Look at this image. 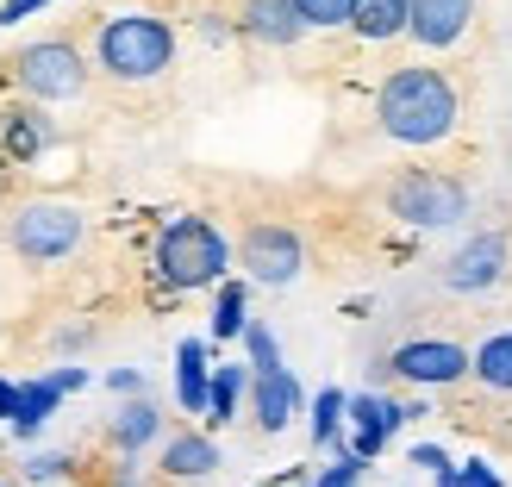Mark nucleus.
<instances>
[{
    "label": "nucleus",
    "mask_w": 512,
    "mask_h": 487,
    "mask_svg": "<svg viewBox=\"0 0 512 487\" xmlns=\"http://www.w3.org/2000/svg\"><path fill=\"white\" fill-rule=\"evenodd\" d=\"M375 125L394 144H444L456 132V88L444 69H394L375 94Z\"/></svg>",
    "instance_id": "obj_1"
},
{
    "label": "nucleus",
    "mask_w": 512,
    "mask_h": 487,
    "mask_svg": "<svg viewBox=\"0 0 512 487\" xmlns=\"http://www.w3.org/2000/svg\"><path fill=\"white\" fill-rule=\"evenodd\" d=\"M94 63L113 82H157L175 63V25L157 13H113L94 25Z\"/></svg>",
    "instance_id": "obj_2"
},
{
    "label": "nucleus",
    "mask_w": 512,
    "mask_h": 487,
    "mask_svg": "<svg viewBox=\"0 0 512 487\" xmlns=\"http://www.w3.org/2000/svg\"><path fill=\"white\" fill-rule=\"evenodd\" d=\"M225 269H232V244L213 219H169L157 238V281L169 294L188 288H219Z\"/></svg>",
    "instance_id": "obj_3"
},
{
    "label": "nucleus",
    "mask_w": 512,
    "mask_h": 487,
    "mask_svg": "<svg viewBox=\"0 0 512 487\" xmlns=\"http://www.w3.org/2000/svg\"><path fill=\"white\" fill-rule=\"evenodd\" d=\"M381 207L400 225H419V232H444L469 213V188L444 169H400L388 188H381Z\"/></svg>",
    "instance_id": "obj_4"
},
{
    "label": "nucleus",
    "mask_w": 512,
    "mask_h": 487,
    "mask_svg": "<svg viewBox=\"0 0 512 487\" xmlns=\"http://www.w3.org/2000/svg\"><path fill=\"white\" fill-rule=\"evenodd\" d=\"M7 75L32 100H82L88 94V57L69 38H38L7 57Z\"/></svg>",
    "instance_id": "obj_5"
},
{
    "label": "nucleus",
    "mask_w": 512,
    "mask_h": 487,
    "mask_svg": "<svg viewBox=\"0 0 512 487\" xmlns=\"http://www.w3.org/2000/svg\"><path fill=\"white\" fill-rule=\"evenodd\" d=\"M82 238H88V219L63 200H25L7 219V244L25 263H63L69 250H82Z\"/></svg>",
    "instance_id": "obj_6"
},
{
    "label": "nucleus",
    "mask_w": 512,
    "mask_h": 487,
    "mask_svg": "<svg viewBox=\"0 0 512 487\" xmlns=\"http://www.w3.org/2000/svg\"><path fill=\"white\" fill-rule=\"evenodd\" d=\"M238 263H244L250 281H263V288H288V281L306 269V250L281 219H256L238 238Z\"/></svg>",
    "instance_id": "obj_7"
},
{
    "label": "nucleus",
    "mask_w": 512,
    "mask_h": 487,
    "mask_svg": "<svg viewBox=\"0 0 512 487\" xmlns=\"http://www.w3.org/2000/svg\"><path fill=\"white\" fill-rule=\"evenodd\" d=\"M506 269H512V244H506V232H481V238H469L463 250L444 263V288L450 294H494L500 281H506Z\"/></svg>",
    "instance_id": "obj_8"
},
{
    "label": "nucleus",
    "mask_w": 512,
    "mask_h": 487,
    "mask_svg": "<svg viewBox=\"0 0 512 487\" xmlns=\"http://www.w3.org/2000/svg\"><path fill=\"white\" fill-rule=\"evenodd\" d=\"M388 375L413 381V388H456L469 375V350L450 344V338H413L388 356Z\"/></svg>",
    "instance_id": "obj_9"
},
{
    "label": "nucleus",
    "mask_w": 512,
    "mask_h": 487,
    "mask_svg": "<svg viewBox=\"0 0 512 487\" xmlns=\"http://www.w3.org/2000/svg\"><path fill=\"white\" fill-rule=\"evenodd\" d=\"M406 419H413V413H406L400 400H388V394H350V456L375 463L381 444H388Z\"/></svg>",
    "instance_id": "obj_10"
},
{
    "label": "nucleus",
    "mask_w": 512,
    "mask_h": 487,
    "mask_svg": "<svg viewBox=\"0 0 512 487\" xmlns=\"http://www.w3.org/2000/svg\"><path fill=\"white\" fill-rule=\"evenodd\" d=\"M469 19H475V0H413V38L425 50H444L469 32Z\"/></svg>",
    "instance_id": "obj_11"
},
{
    "label": "nucleus",
    "mask_w": 512,
    "mask_h": 487,
    "mask_svg": "<svg viewBox=\"0 0 512 487\" xmlns=\"http://www.w3.org/2000/svg\"><path fill=\"white\" fill-rule=\"evenodd\" d=\"M250 406H256V425L269 431H288V419L300 413V381L288 369H275V375H250Z\"/></svg>",
    "instance_id": "obj_12"
},
{
    "label": "nucleus",
    "mask_w": 512,
    "mask_h": 487,
    "mask_svg": "<svg viewBox=\"0 0 512 487\" xmlns=\"http://www.w3.org/2000/svg\"><path fill=\"white\" fill-rule=\"evenodd\" d=\"M238 32L281 50V44H294L306 25H300V13H294V0H244V7H238Z\"/></svg>",
    "instance_id": "obj_13"
},
{
    "label": "nucleus",
    "mask_w": 512,
    "mask_h": 487,
    "mask_svg": "<svg viewBox=\"0 0 512 487\" xmlns=\"http://www.w3.org/2000/svg\"><path fill=\"white\" fill-rule=\"evenodd\" d=\"M175 400L194 419H207L213 406V369H207V344L200 338H182V350H175Z\"/></svg>",
    "instance_id": "obj_14"
},
{
    "label": "nucleus",
    "mask_w": 512,
    "mask_h": 487,
    "mask_svg": "<svg viewBox=\"0 0 512 487\" xmlns=\"http://www.w3.org/2000/svg\"><path fill=\"white\" fill-rule=\"evenodd\" d=\"M169 481H207L219 469V444L207 438V431H175V438L163 444V463H157Z\"/></svg>",
    "instance_id": "obj_15"
},
{
    "label": "nucleus",
    "mask_w": 512,
    "mask_h": 487,
    "mask_svg": "<svg viewBox=\"0 0 512 487\" xmlns=\"http://www.w3.org/2000/svg\"><path fill=\"white\" fill-rule=\"evenodd\" d=\"M356 38H369V44H388L400 32H413V0H356V25H350Z\"/></svg>",
    "instance_id": "obj_16"
},
{
    "label": "nucleus",
    "mask_w": 512,
    "mask_h": 487,
    "mask_svg": "<svg viewBox=\"0 0 512 487\" xmlns=\"http://www.w3.org/2000/svg\"><path fill=\"white\" fill-rule=\"evenodd\" d=\"M469 375L488 394H512V331H488V338L469 350Z\"/></svg>",
    "instance_id": "obj_17"
},
{
    "label": "nucleus",
    "mask_w": 512,
    "mask_h": 487,
    "mask_svg": "<svg viewBox=\"0 0 512 487\" xmlns=\"http://www.w3.org/2000/svg\"><path fill=\"white\" fill-rule=\"evenodd\" d=\"M57 400H63V388L50 375H38V381H19V406H13V431L19 438H38L44 431V419L57 413Z\"/></svg>",
    "instance_id": "obj_18"
},
{
    "label": "nucleus",
    "mask_w": 512,
    "mask_h": 487,
    "mask_svg": "<svg viewBox=\"0 0 512 487\" xmlns=\"http://www.w3.org/2000/svg\"><path fill=\"white\" fill-rule=\"evenodd\" d=\"M157 431H163V413L150 400H132V406H119V419L107 425V444L113 450H144Z\"/></svg>",
    "instance_id": "obj_19"
},
{
    "label": "nucleus",
    "mask_w": 512,
    "mask_h": 487,
    "mask_svg": "<svg viewBox=\"0 0 512 487\" xmlns=\"http://www.w3.org/2000/svg\"><path fill=\"white\" fill-rule=\"evenodd\" d=\"M244 388H250V363H225V369H213V406H207V425H232Z\"/></svg>",
    "instance_id": "obj_20"
},
{
    "label": "nucleus",
    "mask_w": 512,
    "mask_h": 487,
    "mask_svg": "<svg viewBox=\"0 0 512 487\" xmlns=\"http://www.w3.org/2000/svg\"><path fill=\"white\" fill-rule=\"evenodd\" d=\"M344 425H350V394H338V388H325V394L313 400V444H319V450H338V438H344Z\"/></svg>",
    "instance_id": "obj_21"
},
{
    "label": "nucleus",
    "mask_w": 512,
    "mask_h": 487,
    "mask_svg": "<svg viewBox=\"0 0 512 487\" xmlns=\"http://www.w3.org/2000/svg\"><path fill=\"white\" fill-rule=\"evenodd\" d=\"M0 132H7V150L25 163V157H38V150L50 144V125L44 113H0Z\"/></svg>",
    "instance_id": "obj_22"
},
{
    "label": "nucleus",
    "mask_w": 512,
    "mask_h": 487,
    "mask_svg": "<svg viewBox=\"0 0 512 487\" xmlns=\"http://www.w3.org/2000/svg\"><path fill=\"white\" fill-rule=\"evenodd\" d=\"M250 313H244V281H219V300H213V338H244Z\"/></svg>",
    "instance_id": "obj_23"
},
{
    "label": "nucleus",
    "mask_w": 512,
    "mask_h": 487,
    "mask_svg": "<svg viewBox=\"0 0 512 487\" xmlns=\"http://www.w3.org/2000/svg\"><path fill=\"white\" fill-rule=\"evenodd\" d=\"M294 13L306 32H344L356 25V0H294Z\"/></svg>",
    "instance_id": "obj_24"
},
{
    "label": "nucleus",
    "mask_w": 512,
    "mask_h": 487,
    "mask_svg": "<svg viewBox=\"0 0 512 487\" xmlns=\"http://www.w3.org/2000/svg\"><path fill=\"white\" fill-rule=\"evenodd\" d=\"M244 350H250V375H275V369H281L275 331H269L263 319H250V331H244Z\"/></svg>",
    "instance_id": "obj_25"
},
{
    "label": "nucleus",
    "mask_w": 512,
    "mask_h": 487,
    "mask_svg": "<svg viewBox=\"0 0 512 487\" xmlns=\"http://www.w3.org/2000/svg\"><path fill=\"white\" fill-rule=\"evenodd\" d=\"M363 469H369L363 456H350V450H344L331 469H319V475H313V487H356V481H363Z\"/></svg>",
    "instance_id": "obj_26"
},
{
    "label": "nucleus",
    "mask_w": 512,
    "mask_h": 487,
    "mask_svg": "<svg viewBox=\"0 0 512 487\" xmlns=\"http://www.w3.org/2000/svg\"><path fill=\"white\" fill-rule=\"evenodd\" d=\"M456 487H500V469L475 456V463H463V469H456Z\"/></svg>",
    "instance_id": "obj_27"
},
{
    "label": "nucleus",
    "mask_w": 512,
    "mask_h": 487,
    "mask_svg": "<svg viewBox=\"0 0 512 487\" xmlns=\"http://www.w3.org/2000/svg\"><path fill=\"white\" fill-rule=\"evenodd\" d=\"M413 469H431V475H450V456H444L438 444H419V450H413Z\"/></svg>",
    "instance_id": "obj_28"
},
{
    "label": "nucleus",
    "mask_w": 512,
    "mask_h": 487,
    "mask_svg": "<svg viewBox=\"0 0 512 487\" xmlns=\"http://www.w3.org/2000/svg\"><path fill=\"white\" fill-rule=\"evenodd\" d=\"M107 388H113V394H132V400H138V394H144V375H138V369H113V375H107Z\"/></svg>",
    "instance_id": "obj_29"
},
{
    "label": "nucleus",
    "mask_w": 512,
    "mask_h": 487,
    "mask_svg": "<svg viewBox=\"0 0 512 487\" xmlns=\"http://www.w3.org/2000/svg\"><path fill=\"white\" fill-rule=\"evenodd\" d=\"M69 469V456H32V481H57Z\"/></svg>",
    "instance_id": "obj_30"
},
{
    "label": "nucleus",
    "mask_w": 512,
    "mask_h": 487,
    "mask_svg": "<svg viewBox=\"0 0 512 487\" xmlns=\"http://www.w3.org/2000/svg\"><path fill=\"white\" fill-rule=\"evenodd\" d=\"M38 7H50V0H0V25H13V19L38 13Z\"/></svg>",
    "instance_id": "obj_31"
},
{
    "label": "nucleus",
    "mask_w": 512,
    "mask_h": 487,
    "mask_svg": "<svg viewBox=\"0 0 512 487\" xmlns=\"http://www.w3.org/2000/svg\"><path fill=\"white\" fill-rule=\"evenodd\" d=\"M50 381H57L63 394H75V388H88V369H57V375H50Z\"/></svg>",
    "instance_id": "obj_32"
},
{
    "label": "nucleus",
    "mask_w": 512,
    "mask_h": 487,
    "mask_svg": "<svg viewBox=\"0 0 512 487\" xmlns=\"http://www.w3.org/2000/svg\"><path fill=\"white\" fill-rule=\"evenodd\" d=\"M13 406H19V381H0V419L13 425Z\"/></svg>",
    "instance_id": "obj_33"
},
{
    "label": "nucleus",
    "mask_w": 512,
    "mask_h": 487,
    "mask_svg": "<svg viewBox=\"0 0 512 487\" xmlns=\"http://www.w3.org/2000/svg\"><path fill=\"white\" fill-rule=\"evenodd\" d=\"M0 487H13V481H0Z\"/></svg>",
    "instance_id": "obj_34"
}]
</instances>
